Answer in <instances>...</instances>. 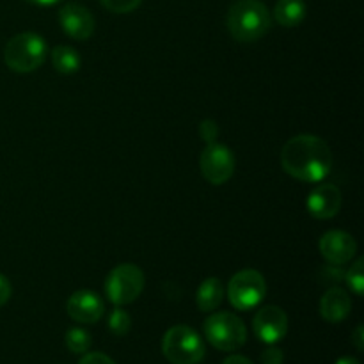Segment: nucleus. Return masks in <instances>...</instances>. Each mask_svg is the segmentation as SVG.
Returning <instances> with one entry per match:
<instances>
[{
  "mask_svg": "<svg viewBox=\"0 0 364 364\" xmlns=\"http://www.w3.org/2000/svg\"><path fill=\"white\" fill-rule=\"evenodd\" d=\"M333 164L329 144L311 134L295 135L281 149V166L299 181L320 183L331 174Z\"/></svg>",
  "mask_w": 364,
  "mask_h": 364,
  "instance_id": "1",
  "label": "nucleus"
},
{
  "mask_svg": "<svg viewBox=\"0 0 364 364\" xmlns=\"http://www.w3.org/2000/svg\"><path fill=\"white\" fill-rule=\"evenodd\" d=\"M228 31L237 41L252 43L270 31L272 16L259 0H237L228 11Z\"/></svg>",
  "mask_w": 364,
  "mask_h": 364,
  "instance_id": "2",
  "label": "nucleus"
},
{
  "mask_svg": "<svg viewBox=\"0 0 364 364\" xmlns=\"http://www.w3.org/2000/svg\"><path fill=\"white\" fill-rule=\"evenodd\" d=\"M48 53L45 39L34 32H21L11 38L4 48L7 68L16 73H32L43 66Z\"/></svg>",
  "mask_w": 364,
  "mask_h": 364,
  "instance_id": "3",
  "label": "nucleus"
},
{
  "mask_svg": "<svg viewBox=\"0 0 364 364\" xmlns=\"http://www.w3.org/2000/svg\"><path fill=\"white\" fill-rule=\"evenodd\" d=\"M205 336L212 347L223 352H235L247 340V327L240 316L230 311L213 313L205 320Z\"/></svg>",
  "mask_w": 364,
  "mask_h": 364,
  "instance_id": "4",
  "label": "nucleus"
},
{
  "mask_svg": "<svg viewBox=\"0 0 364 364\" xmlns=\"http://www.w3.org/2000/svg\"><path fill=\"white\" fill-rule=\"evenodd\" d=\"M162 352L171 364H198L205 359L203 338L188 326H174L164 334Z\"/></svg>",
  "mask_w": 364,
  "mask_h": 364,
  "instance_id": "5",
  "label": "nucleus"
},
{
  "mask_svg": "<svg viewBox=\"0 0 364 364\" xmlns=\"http://www.w3.org/2000/svg\"><path fill=\"white\" fill-rule=\"evenodd\" d=\"M144 272L134 263L114 267L105 279V295L114 306L132 304L144 290Z\"/></svg>",
  "mask_w": 364,
  "mask_h": 364,
  "instance_id": "6",
  "label": "nucleus"
},
{
  "mask_svg": "<svg viewBox=\"0 0 364 364\" xmlns=\"http://www.w3.org/2000/svg\"><path fill=\"white\" fill-rule=\"evenodd\" d=\"M267 295L265 277L255 269H245L235 274L228 284V299L238 311H249L262 304Z\"/></svg>",
  "mask_w": 364,
  "mask_h": 364,
  "instance_id": "7",
  "label": "nucleus"
},
{
  "mask_svg": "<svg viewBox=\"0 0 364 364\" xmlns=\"http://www.w3.org/2000/svg\"><path fill=\"white\" fill-rule=\"evenodd\" d=\"M199 166H201V173L208 183L224 185L231 180L235 173V156L228 146L212 142L203 149Z\"/></svg>",
  "mask_w": 364,
  "mask_h": 364,
  "instance_id": "8",
  "label": "nucleus"
},
{
  "mask_svg": "<svg viewBox=\"0 0 364 364\" xmlns=\"http://www.w3.org/2000/svg\"><path fill=\"white\" fill-rule=\"evenodd\" d=\"M252 331L262 343L276 345L288 333V316L277 306H263L252 320Z\"/></svg>",
  "mask_w": 364,
  "mask_h": 364,
  "instance_id": "9",
  "label": "nucleus"
},
{
  "mask_svg": "<svg viewBox=\"0 0 364 364\" xmlns=\"http://www.w3.org/2000/svg\"><path fill=\"white\" fill-rule=\"evenodd\" d=\"M318 249L320 255L326 258L327 263L341 267L350 262L355 256V252H358V242L354 240V237L350 233L333 230L322 235V238L318 242Z\"/></svg>",
  "mask_w": 364,
  "mask_h": 364,
  "instance_id": "10",
  "label": "nucleus"
},
{
  "mask_svg": "<svg viewBox=\"0 0 364 364\" xmlns=\"http://www.w3.org/2000/svg\"><path fill=\"white\" fill-rule=\"evenodd\" d=\"M59 23L70 38L85 41L95 32V16L80 4H66L59 11Z\"/></svg>",
  "mask_w": 364,
  "mask_h": 364,
  "instance_id": "11",
  "label": "nucleus"
},
{
  "mask_svg": "<svg viewBox=\"0 0 364 364\" xmlns=\"http://www.w3.org/2000/svg\"><path fill=\"white\" fill-rule=\"evenodd\" d=\"M66 313L78 323H96L105 313V302L91 290H78L68 299Z\"/></svg>",
  "mask_w": 364,
  "mask_h": 364,
  "instance_id": "12",
  "label": "nucleus"
},
{
  "mask_svg": "<svg viewBox=\"0 0 364 364\" xmlns=\"http://www.w3.org/2000/svg\"><path fill=\"white\" fill-rule=\"evenodd\" d=\"M306 208L315 219L327 220L338 215L341 208V192L333 183H320L306 199Z\"/></svg>",
  "mask_w": 364,
  "mask_h": 364,
  "instance_id": "13",
  "label": "nucleus"
},
{
  "mask_svg": "<svg viewBox=\"0 0 364 364\" xmlns=\"http://www.w3.org/2000/svg\"><path fill=\"white\" fill-rule=\"evenodd\" d=\"M352 299L343 288L333 287L320 299V315L326 322L340 323L350 315Z\"/></svg>",
  "mask_w": 364,
  "mask_h": 364,
  "instance_id": "14",
  "label": "nucleus"
},
{
  "mask_svg": "<svg viewBox=\"0 0 364 364\" xmlns=\"http://www.w3.org/2000/svg\"><path fill=\"white\" fill-rule=\"evenodd\" d=\"M224 299V284L219 277H206L196 295V304L201 311H215Z\"/></svg>",
  "mask_w": 364,
  "mask_h": 364,
  "instance_id": "15",
  "label": "nucleus"
},
{
  "mask_svg": "<svg viewBox=\"0 0 364 364\" xmlns=\"http://www.w3.org/2000/svg\"><path fill=\"white\" fill-rule=\"evenodd\" d=\"M274 18L277 23L287 28L297 27L306 18L304 0H277L274 7Z\"/></svg>",
  "mask_w": 364,
  "mask_h": 364,
  "instance_id": "16",
  "label": "nucleus"
},
{
  "mask_svg": "<svg viewBox=\"0 0 364 364\" xmlns=\"http://www.w3.org/2000/svg\"><path fill=\"white\" fill-rule=\"evenodd\" d=\"M52 64L59 73L73 75L80 70L82 59L75 48L66 45H59L52 50Z\"/></svg>",
  "mask_w": 364,
  "mask_h": 364,
  "instance_id": "17",
  "label": "nucleus"
},
{
  "mask_svg": "<svg viewBox=\"0 0 364 364\" xmlns=\"http://www.w3.org/2000/svg\"><path fill=\"white\" fill-rule=\"evenodd\" d=\"M64 343L66 347L70 348L73 354H85V352L91 348L92 340H91V334L87 333L85 329H80V327H73L66 333L64 336Z\"/></svg>",
  "mask_w": 364,
  "mask_h": 364,
  "instance_id": "18",
  "label": "nucleus"
},
{
  "mask_svg": "<svg viewBox=\"0 0 364 364\" xmlns=\"http://www.w3.org/2000/svg\"><path fill=\"white\" fill-rule=\"evenodd\" d=\"M364 258H358L355 259L354 265L345 272V281H347L348 288L354 291V295L358 297H363L364 294Z\"/></svg>",
  "mask_w": 364,
  "mask_h": 364,
  "instance_id": "19",
  "label": "nucleus"
},
{
  "mask_svg": "<svg viewBox=\"0 0 364 364\" xmlns=\"http://www.w3.org/2000/svg\"><path fill=\"white\" fill-rule=\"evenodd\" d=\"M107 326H109L110 333H112L114 336H127L128 331H130L132 327V318L124 309H121L119 306H117V308L110 313L109 323H107Z\"/></svg>",
  "mask_w": 364,
  "mask_h": 364,
  "instance_id": "20",
  "label": "nucleus"
},
{
  "mask_svg": "<svg viewBox=\"0 0 364 364\" xmlns=\"http://www.w3.org/2000/svg\"><path fill=\"white\" fill-rule=\"evenodd\" d=\"M100 2H102V6L105 7V9L112 11V13L124 14L137 9L142 4V0H100Z\"/></svg>",
  "mask_w": 364,
  "mask_h": 364,
  "instance_id": "21",
  "label": "nucleus"
},
{
  "mask_svg": "<svg viewBox=\"0 0 364 364\" xmlns=\"http://www.w3.org/2000/svg\"><path fill=\"white\" fill-rule=\"evenodd\" d=\"M199 135H201L203 141L206 144H212V142H217V137H219V127L213 119H205L199 124Z\"/></svg>",
  "mask_w": 364,
  "mask_h": 364,
  "instance_id": "22",
  "label": "nucleus"
},
{
  "mask_svg": "<svg viewBox=\"0 0 364 364\" xmlns=\"http://www.w3.org/2000/svg\"><path fill=\"white\" fill-rule=\"evenodd\" d=\"M284 361V354L281 348L277 347H272L270 345L269 348H265L262 354V363L263 364H283Z\"/></svg>",
  "mask_w": 364,
  "mask_h": 364,
  "instance_id": "23",
  "label": "nucleus"
},
{
  "mask_svg": "<svg viewBox=\"0 0 364 364\" xmlns=\"http://www.w3.org/2000/svg\"><path fill=\"white\" fill-rule=\"evenodd\" d=\"M78 364H116L109 355L102 354V352H85L84 358L78 361Z\"/></svg>",
  "mask_w": 364,
  "mask_h": 364,
  "instance_id": "24",
  "label": "nucleus"
},
{
  "mask_svg": "<svg viewBox=\"0 0 364 364\" xmlns=\"http://www.w3.org/2000/svg\"><path fill=\"white\" fill-rule=\"evenodd\" d=\"M11 294H13V288H11L9 279L0 274V306H4L7 301H9Z\"/></svg>",
  "mask_w": 364,
  "mask_h": 364,
  "instance_id": "25",
  "label": "nucleus"
},
{
  "mask_svg": "<svg viewBox=\"0 0 364 364\" xmlns=\"http://www.w3.org/2000/svg\"><path fill=\"white\" fill-rule=\"evenodd\" d=\"M352 343H354V347L358 348L359 352L364 350V327L363 326H358L354 329V334H352Z\"/></svg>",
  "mask_w": 364,
  "mask_h": 364,
  "instance_id": "26",
  "label": "nucleus"
},
{
  "mask_svg": "<svg viewBox=\"0 0 364 364\" xmlns=\"http://www.w3.org/2000/svg\"><path fill=\"white\" fill-rule=\"evenodd\" d=\"M223 364H255L251 359H247L245 355H230L228 359H224Z\"/></svg>",
  "mask_w": 364,
  "mask_h": 364,
  "instance_id": "27",
  "label": "nucleus"
},
{
  "mask_svg": "<svg viewBox=\"0 0 364 364\" xmlns=\"http://www.w3.org/2000/svg\"><path fill=\"white\" fill-rule=\"evenodd\" d=\"M28 4H34V6H53V4H59L60 0H25Z\"/></svg>",
  "mask_w": 364,
  "mask_h": 364,
  "instance_id": "28",
  "label": "nucleus"
},
{
  "mask_svg": "<svg viewBox=\"0 0 364 364\" xmlns=\"http://www.w3.org/2000/svg\"><path fill=\"white\" fill-rule=\"evenodd\" d=\"M334 364H361L355 358H350V355H345V358H340Z\"/></svg>",
  "mask_w": 364,
  "mask_h": 364,
  "instance_id": "29",
  "label": "nucleus"
}]
</instances>
